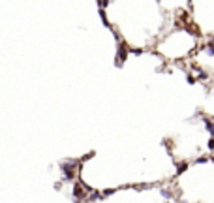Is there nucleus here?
<instances>
[{"mask_svg":"<svg viewBox=\"0 0 214 203\" xmlns=\"http://www.w3.org/2000/svg\"><path fill=\"white\" fill-rule=\"evenodd\" d=\"M205 126H207V130H208V132L214 135V124H212L210 120H205Z\"/></svg>","mask_w":214,"mask_h":203,"instance_id":"f257e3e1","label":"nucleus"},{"mask_svg":"<svg viewBox=\"0 0 214 203\" xmlns=\"http://www.w3.org/2000/svg\"><path fill=\"white\" fill-rule=\"evenodd\" d=\"M162 196H164V197H171V194H169L167 190H162Z\"/></svg>","mask_w":214,"mask_h":203,"instance_id":"f03ea898","label":"nucleus"}]
</instances>
